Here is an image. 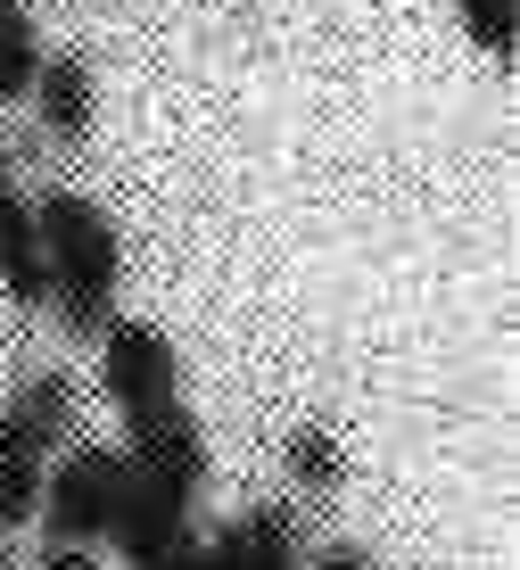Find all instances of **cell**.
<instances>
[{"instance_id": "6da1fadb", "label": "cell", "mask_w": 520, "mask_h": 570, "mask_svg": "<svg viewBox=\"0 0 520 570\" xmlns=\"http://www.w3.org/2000/svg\"><path fill=\"white\" fill-rule=\"evenodd\" d=\"M33 224H42V306H58V323L75 340H108L116 282H125V248H116L108 207L84 199V190H42Z\"/></svg>"}, {"instance_id": "7a4b0ae2", "label": "cell", "mask_w": 520, "mask_h": 570, "mask_svg": "<svg viewBox=\"0 0 520 570\" xmlns=\"http://www.w3.org/2000/svg\"><path fill=\"white\" fill-rule=\"evenodd\" d=\"M58 446H75V381L67 372H33L0 405V529L33 521Z\"/></svg>"}, {"instance_id": "3957f363", "label": "cell", "mask_w": 520, "mask_h": 570, "mask_svg": "<svg viewBox=\"0 0 520 570\" xmlns=\"http://www.w3.org/2000/svg\"><path fill=\"white\" fill-rule=\"evenodd\" d=\"M125 488H133V471H125V446H67V455L50 463V480H42V504H33V521L50 529V546H91L99 538H116V521H125Z\"/></svg>"}, {"instance_id": "277c9868", "label": "cell", "mask_w": 520, "mask_h": 570, "mask_svg": "<svg viewBox=\"0 0 520 570\" xmlns=\"http://www.w3.org/2000/svg\"><path fill=\"white\" fill-rule=\"evenodd\" d=\"M99 381H108L116 414L141 422L157 405H183V356H174V340L141 314H116L108 340H99Z\"/></svg>"}, {"instance_id": "5b68a950", "label": "cell", "mask_w": 520, "mask_h": 570, "mask_svg": "<svg viewBox=\"0 0 520 570\" xmlns=\"http://www.w3.org/2000/svg\"><path fill=\"white\" fill-rule=\"evenodd\" d=\"M207 570H306V554H297L290 513H273V504H248V513H232L224 529H215Z\"/></svg>"}, {"instance_id": "8992f818", "label": "cell", "mask_w": 520, "mask_h": 570, "mask_svg": "<svg viewBox=\"0 0 520 570\" xmlns=\"http://www.w3.org/2000/svg\"><path fill=\"white\" fill-rule=\"evenodd\" d=\"M33 108H42L50 141H84V132H91V108H99V83H91V67H84L75 50L42 58V75H33Z\"/></svg>"}, {"instance_id": "52a82bcc", "label": "cell", "mask_w": 520, "mask_h": 570, "mask_svg": "<svg viewBox=\"0 0 520 570\" xmlns=\"http://www.w3.org/2000/svg\"><path fill=\"white\" fill-rule=\"evenodd\" d=\"M0 289L17 306H42V224L33 199H17V183H0Z\"/></svg>"}, {"instance_id": "ba28073f", "label": "cell", "mask_w": 520, "mask_h": 570, "mask_svg": "<svg viewBox=\"0 0 520 570\" xmlns=\"http://www.w3.org/2000/svg\"><path fill=\"white\" fill-rule=\"evenodd\" d=\"M42 33H33V9L0 0V100H33V75H42Z\"/></svg>"}, {"instance_id": "9c48e42d", "label": "cell", "mask_w": 520, "mask_h": 570, "mask_svg": "<svg viewBox=\"0 0 520 570\" xmlns=\"http://www.w3.org/2000/svg\"><path fill=\"white\" fill-rule=\"evenodd\" d=\"M454 17H463V33L488 58H512V33H520V0H454Z\"/></svg>"}, {"instance_id": "30bf717a", "label": "cell", "mask_w": 520, "mask_h": 570, "mask_svg": "<svg viewBox=\"0 0 520 570\" xmlns=\"http://www.w3.org/2000/svg\"><path fill=\"white\" fill-rule=\"evenodd\" d=\"M290 471H297L306 488H339V471H347V455L331 446V430H297V439H290Z\"/></svg>"}, {"instance_id": "8fae6325", "label": "cell", "mask_w": 520, "mask_h": 570, "mask_svg": "<svg viewBox=\"0 0 520 570\" xmlns=\"http://www.w3.org/2000/svg\"><path fill=\"white\" fill-rule=\"evenodd\" d=\"M133 570H207V538H183V546H166V554H149Z\"/></svg>"}, {"instance_id": "7c38bea8", "label": "cell", "mask_w": 520, "mask_h": 570, "mask_svg": "<svg viewBox=\"0 0 520 570\" xmlns=\"http://www.w3.org/2000/svg\"><path fill=\"white\" fill-rule=\"evenodd\" d=\"M306 570H372V554H364V546H347V538H339V546H323V554H314Z\"/></svg>"}, {"instance_id": "4fadbf2b", "label": "cell", "mask_w": 520, "mask_h": 570, "mask_svg": "<svg viewBox=\"0 0 520 570\" xmlns=\"http://www.w3.org/2000/svg\"><path fill=\"white\" fill-rule=\"evenodd\" d=\"M42 570H108V562H99V554H84V546H50V554H42Z\"/></svg>"}, {"instance_id": "5bb4252c", "label": "cell", "mask_w": 520, "mask_h": 570, "mask_svg": "<svg viewBox=\"0 0 520 570\" xmlns=\"http://www.w3.org/2000/svg\"><path fill=\"white\" fill-rule=\"evenodd\" d=\"M0 183H9V141H0Z\"/></svg>"}, {"instance_id": "9a60e30c", "label": "cell", "mask_w": 520, "mask_h": 570, "mask_svg": "<svg viewBox=\"0 0 520 570\" xmlns=\"http://www.w3.org/2000/svg\"><path fill=\"white\" fill-rule=\"evenodd\" d=\"M0 570H9V554H0Z\"/></svg>"}, {"instance_id": "2e32d148", "label": "cell", "mask_w": 520, "mask_h": 570, "mask_svg": "<svg viewBox=\"0 0 520 570\" xmlns=\"http://www.w3.org/2000/svg\"><path fill=\"white\" fill-rule=\"evenodd\" d=\"M17 9H26V0H17Z\"/></svg>"}]
</instances>
